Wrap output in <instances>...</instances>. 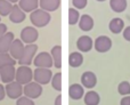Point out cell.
Returning a JSON list of instances; mask_svg holds the SVG:
<instances>
[{
	"label": "cell",
	"mask_w": 130,
	"mask_h": 105,
	"mask_svg": "<svg viewBox=\"0 0 130 105\" xmlns=\"http://www.w3.org/2000/svg\"><path fill=\"white\" fill-rule=\"evenodd\" d=\"M50 20H52V16L50 13L43 10L41 8L36 9L34 11H32L30 14V21L33 24L34 27H43L46 25L49 24Z\"/></svg>",
	"instance_id": "cell-1"
},
{
	"label": "cell",
	"mask_w": 130,
	"mask_h": 105,
	"mask_svg": "<svg viewBox=\"0 0 130 105\" xmlns=\"http://www.w3.org/2000/svg\"><path fill=\"white\" fill-rule=\"evenodd\" d=\"M15 81L18 82L20 85L25 86L33 81V70L30 66H24V65H20L16 69V76Z\"/></svg>",
	"instance_id": "cell-2"
},
{
	"label": "cell",
	"mask_w": 130,
	"mask_h": 105,
	"mask_svg": "<svg viewBox=\"0 0 130 105\" xmlns=\"http://www.w3.org/2000/svg\"><path fill=\"white\" fill-rule=\"evenodd\" d=\"M37 54H38V46L36 43L26 45L24 47V52L22 54V57L17 61L18 64L24 65V66H30L33 63V59Z\"/></svg>",
	"instance_id": "cell-3"
},
{
	"label": "cell",
	"mask_w": 130,
	"mask_h": 105,
	"mask_svg": "<svg viewBox=\"0 0 130 105\" xmlns=\"http://www.w3.org/2000/svg\"><path fill=\"white\" fill-rule=\"evenodd\" d=\"M33 65L36 67H38V69H50L52 66H54L50 53L48 52L38 53L33 59Z\"/></svg>",
	"instance_id": "cell-4"
},
{
	"label": "cell",
	"mask_w": 130,
	"mask_h": 105,
	"mask_svg": "<svg viewBox=\"0 0 130 105\" xmlns=\"http://www.w3.org/2000/svg\"><path fill=\"white\" fill-rule=\"evenodd\" d=\"M39 38V32L34 26H25L21 31V41L24 45H32Z\"/></svg>",
	"instance_id": "cell-5"
},
{
	"label": "cell",
	"mask_w": 130,
	"mask_h": 105,
	"mask_svg": "<svg viewBox=\"0 0 130 105\" xmlns=\"http://www.w3.org/2000/svg\"><path fill=\"white\" fill-rule=\"evenodd\" d=\"M53 72L50 69H38L36 67V70L33 71V81L38 82L39 85H47L52 81L53 78Z\"/></svg>",
	"instance_id": "cell-6"
},
{
	"label": "cell",
	"mask_w": 130,
	"mask_h": 105,
	"mask_svg": "<svg viewBox=\"0 0 130 105\" xmlns=\"http://www.w3.org/2000/svg\"><path fill=\"white\" fill-rule=\"evenodd\" d=\"M42 94V86L39 85L36 81H31L30 83L23 87V95L31 99L39 98Z\"/></svg>",
	"instance_id": "cell-7"
},
{
	"label": "cell",
	"mask_w": 130,
	"mask_h": 105,
	"mask_svg": "<svg viewBox=\"0 0 130 105\" xmlns=\"http://www.w3.org/2000/svg\"><path fill=\"white\" fill-rule=\"evenodd\" d=\"M112 40L107 36H99L94 41V48L98 53H107L112 48Z\"/></svg>",
	"instance_id": "cell-8"
},
{
	"label": "cell",
	"mask_w": 130,
	"mask_h": 105,
	"mask_svg": "<svg viewBox=\"0 0 130 105\" xmlns=\"http://www.w3.org/2000/svg\"><path fill=\"white\" fill-rule=\"evenodd\" d=\"M5 89H6V96H8L10 99H18L21 96H23V86L16 81L7 83L5 86Z\"/></svg>",
	"instance_id": "cell-9"
},
{
	"label": "cell",
	"mask_w": 130,
	"mask_h": 105,
	"mask_svg": "<svg viewBox=\"0 0 130 105\" xmlns=\"http://www.w3.org/2000/svg\"><path fill=\"white\" fill-rule=\"evenodd\" d=\"M15 76H16V67L15 66H5L0 69V79L4 83H10L15 81Z\"/></svg>",
	"instance_id": "cell-10"
},
{
	"label": "cell",
	"mask_w": 130,
	"mask_h": 105,
	"mask_svg": "<svg viewBox=\"0 0 130 105\" xmlns=\"http://www.w3.org/2000/svg\"><path fill=\"white\" fill-rule=\"evenodd\" d=\"M81 85L83 86V88H88L91 90L94 87H96L97 85V77L94 72L91 71H86L81 76Z\"/></svg>",
	"instance_id": "cell-11"
},
{
	"label": "cell",
	"mask_w": 130,
	"mask_h": 105,
	"mask_svg": "<svg viewBox=\"0 0 130 105\" xmlns=\"http://www.w3.org/2000/svg\"><path fill=\"white\" fill-rule=\"evenodd\" d=\"M94 47V41L89 36H81L76 40V48L80 53H88Z\"/></svg>",
	"instance_id": "cell-12"
},
{
	"label": "cell",
	"mask_w": 130,
	"mask_h": 105,
	"mask_svg": "<svg viewBox=\"0 0 130 105\" xmlns=\"http://www.w3.org/2000/svg\"><path fill=\"white\" fill-rule=\"evenodd\" d=\"M24 47H25V45L21 41V39H15V40L13 41V43H11L8 53L14 59L18 61L22 57V54L24 52Z\"/></svg>",
	"instance_id": "cell-13"
},
{
	"label": "cell",
	"mask_w": 130,
	"mask_h": 105,
	"mask_svg": "<svg viewBox=\"0 0 130 105\" xmlns=\"http://www.w3.org/2000/svg\"><path fill=\"white\" fill-rule=\"evenodd\" d=\"M26 18V15L25 13L20 8L17 4L13 5V8H11V11L9 14V21L11 23H15V24H20V23L24 22V20Z\"/></svg>",
	"instance_id": "cell-14"
},
{
	"label": "cell",
	"mask_w": 130,
	"mask_h": 105,
	"mask_svg": "<svg viewBox=\"0 0 130 105\" xmlns=\"http://www.w3.org/2000/svg\"><path fill=\"white\" fill-rule=\"evenodd\" d=\"M85 94V88L81 83H73L69 87V96L71 99L79 101V99L83 98Z\"/></svg>",
	"instance_id": "cell-15"
},
{
	"label": "cell",
	"mask_w": 130,
	"mask_h": 105,
	"mask_svg": "<svg viewBox=\"0 0 130 105\" xmlns=\"http://www.w3.org/2000/svg\"><path fill=\"white\" fill-rule=\"evenodd\" d=\"M15 40V36H14L13 32H7L1 39H0V54H5L9 52V48H10L13 41Z\"/></svg>",
	"instance_id": "cell-16"
},
{
	"label": "cell",
	"mask_w": 130,
	"mask_h": 105,
	"mask_svg": "<svg viewBox=\"0 0 130 105\" xmlns=\"http://www.w3.org/2000/svg\"><path fill=\"white\" fill-rule=\"evenodd\" d=\"M79 27H80L81 31H90L92 30L95 25V22H94V18L91 17L90 15L88 14H85V15L80 16V20H79Z\"/></svg>",
	"instance_id": "cell-17"
},
{
	"label": "cell",
	"mask_w": 130,
	"mask_h": 105,
	"mask_svg": "<svg viewBox=\"0 0 130 105\" xmlns=\"http://www.w3.org/2000/svg\"><path fill=\"white\" fill-rule=\"evenodd\" d=\"M18 6L24 13H30L34 11L39 7V0H20Z\"/></svg>",
	"instance_id": "cell-18"
},
{
	"label": "cell",
	"mask_w": 130,
	"mask_h": 105,
	"mask_svg": "<svg viewBox=\"0 0 130 105\" xmlns=\"http://www.w3.org/2000/svg\"><path fill=\"white\" fill-rule=\"evenodd\" d=\"M108 30L114 34L121 33L124 30V21L120 17H114L108 23Z\"/></svg>",
	"instance_id": "cell-19"
},
{
	"label": "cell",
	"mask_w": 130,
	"mask_h": 105,
	"mask_svg": "<svg viewBox=\"0 0 130 105\" xmlns=\"http://www.w3.org/2000/svg\"><path fill=\"white\" fill-rule=\"evenodd\" d=\"M61 6V0H39V7L46 11H55Z\"/></svg>",
	"instance_id": "cell-20"
},
{
	"label": "cell",
	"mask_w": 130,
	"mask_h": 105,
	"mask_svg": "<svg viewBox=\"0 0 130 105\" xmlns=\"http://www.w3.org/2000/svg\"><path fill=\"white\" fill-rule=\"evenodd\" d=\"M50 55H52L54 66L56 69H61L62 67V46H59V45L54 46L52 48Z\"/></svg>",
	"instance_id": "cell-21"
},
{
	"label": "cell",
	"mask_w": 130,
	"mask_h": 105,
	"mask_svg": "<svg viewBox=\"0 0 130 105\" xmlns=\"http://www.w3.org/2000/svg\"><path fill=\"white\" fill-rule=\"evenodd\" d=\"M83 102L86 105H98L101 102V96L95 90H89L83 96Z\"/></svg>",
	"instance_id": "cell-22"
},
{
	"label": "cell",
	"mask_w": 130,
	"mask_h": 105,
	"mask_svg": "<svg viewBox=\"0 0 130 105\" xmlns=\"http://www.w3.org/2000/svg\"><path fill=\"white\" fill-rule=\"evenodd\" d=\"M83 63V55L80 52H73L69 55V64L71 67H80Z\"/></svg>",
	"instance_id": "cell-23"
},
{
	"label": "cell",
	"mask_w": 130,
	"mask_h": 105,
	"mask_svg": "<svg viewBox=\"0 0 130 105\" xmlns=\"http://www.w3.org/2000/svg\"><path fill=\"white\" fill-rule=\"evenodd\" d=\"M127 0H110V7L115 13H123L127 9Z\"/></svg>",
	"instance_id": "cell-24"
},
{
	"label": "cell",
	"mask_w": 130,
	"mask_h": 105,
	"mask_svg": "<svg viewBox=\"0 0 130 105\" xmlns=\"http://www.w3.org/2000/svg\"><path fill=\"white\" fill-rule=\"evenodd\" d=\"M16 62H17V61L14 59V58L9 55V53L0 54V69H1V67H5V66H9V65L15 66Z\"/></svg>",
	"instance_id": "cell-25"
},
{
	"label": "cell",
	"mask_w": 130,
	"mask_h": 105,
	"mask_svg": "<svg viewBox=\"0 0 130 105\" xmlns=\"http://www.w3.org/2000/svg\"><path fill=\"white\" fill-rule=\"evenodd\" d=\"M50 83H52V87L54 88L56 92H62V73L61 72H57L56 74H54L52 78V81H50Z\"/></svg>",
	"instance_id": "cell-26"
},
{
	"label": "cell",
	"mask_w": 130,
	"mask_h": 105,
	"mask_svg": "<svg viewBox=\"0 0 130 105\" xmlns=\"http://www.w3.org/2000/svg\"><path fill=\"white\" fill-rule=\"evenodd\" d=\"M13 8V4L7 0H0V16H9Z\"/></svg>",
	"instance_id": "cell-27"
},
{
	"label": "cell",
	"mask_w": 130,
	"mask_h": 105,
	"mask_svg": "<svg viewBox=\"0 0 130 105\" xmlns=\"http://www.w3.org/2000/svg\"><path fill=\"white\" fill-rule=\"evenodd\" d=\"M79 20H80V14H79L78 9L71 7V8L69 9V24L70 25L78 24Z\"/></svg>",
	"instance_id": "cell-28"
},
{
	"label": "cell",
	"mask_w": 130,
	"mask_h": 105,
	"mask_svg": "<svg viewBox=\"0 0 130 105\" xmlns=\"http://www.w3.org/2000/svg\"><path fill=\"white\" fill-rule=\"evenodd\" d=\"M118 93L122 96H129L130 95V82L129 81H121L118 85Z\"/></svg>",
	"instance_id": "cell-29"
},
{
	"label": "cell",
	"mask_w": 130,
	"mask_h": 105,
	"mask_svg": "<svg viewBox=\"0 0 130 105\" xmlns=\"http://www.w3.org/2000/svg\"><path fill=\"white\" fill-rule=\"evenodd\" d=\"M16 105H36L33 102V99L29 98L26 96H21L18 99H16Z\"/></svg>",
	"instance_id": "cell-30"
},
{
	"label": "cell",
	"mask_w": 130,
	"mask_h": 105,
	"mask_svg": "<svg viewBox=\"0 0 130 105\" xmlns=\"http://www.w3.org/2000/svg\"><path fill=\"white\" fill-rule=\"evenodd\" d=\"M87 4H88V0H72L73 8H75V9H83V8H86Z\"/></svg>",
	"instance_id": "cell-31"
},
{
	"label": "cell",
	"mask_w": 130,
	"mask_h": 105,
	"mask_svg": "<svg viewBox=\"0 0 130 105\" xmlns=\"http://www.w3.org/2000/svg\"><path fill=\"white\" fill-rule=\"evenodd\" d=\"M122 36L127 41H130V25L127 27H124V30L122 31Z\"/></svg>",
	"instance_id": "cell-32"
},
{
	"label": "cell",
	"mask_w": 130,
	"mask_h": 105,
	"mask_svg": "<svg viewBox=\"0 0 130 105\" xmlns=\"http://www.w3.org/2000/svg\"><path fill=\"white\" fill-rule=\"evenodd\" d=\"M7 30H8V29H7V25L5 24V23H0V39H1L2 37H4L5 34L8 32Z\"/></svg>",
	"instance_id": "cell-33"
},
{
	"label": "cell",
	"mask_w": 130,
	"mask_h": 105,
	"mask_svg": "<svg viewBox=\"0 0 130 105\" xmlns=\"http://www.w3.org/2000/svg\"><path fill=\"white\" fill-rule=\"evenodd\" d=\"M120 105H130V95L122 97L121 101H120Z\"/></svg>",
	"instance_id": "cell-34"
},
{
	"label": "cell",
	"mask_w": 130,
	"mask_h": 105,
	"mask_svg": "<svg viewBox=\"0 0 130 105\" xmlns=\"http://www.w3.org/2000/svg\"><path fill=\"white\" fill-rule=\"evenodd\" d=\"M5 97H6V89H5L4 85L0 83V101H2Z\"/></svg>",
	"instance_id": "cell-35"
},
{
	"label": "cell",
	"mask_w": 130,
	"mask_h": 105,
	"mask_svg": "<svg viewBox=\"0 0 130 105\" xmlns=\"http://www.w3.org/2000/svg\"><path fill=\"white\" fill-rule=\"evenodd\" d=\"M54 105H63V103H62V95L59 94L58 96L55 98V103H54Z\"/></svg>",
	"instance_id": "cell-36"
},
{
	"label": "cell",
	"mask_w": 130,
	"mask_h": 105,
	"mask_svg": "<svg viewBox=\"0 0 130 105\" xmlns=\"http://www.w3.org/2000/svg\"><path fill=\"white\" fill-rule=\"evenodd\" d=\"M7 1H9V2H10V4L15 5V4H16V2H18V1H20V0H7Z\"/></svg>",
	"instance_id": "cell-37"
},
{
	"label": "cell",
	"mask_w": 130,
	"mask_h": 105,
	"mask_svg": "<svg viewBox=\"0 0 130 105\" xmlns=\"http://www.w3.org/2000/svg\"><path fill=\"white\" fill-rule=\"evenodd\" d=\"M96 1H99V2H103V1H105V0H96Z\"/></svg>",
	"instance_id": "cell-38"
},
{
	"label": "cell",
	"mask_w": 130,
	"mask_h": 105,
	"mask_svg": "<svg viewBox=\"0 0 130 105\" xmlns=\"http://www.w3.org/2000/svg\"><path fill=\"white\" fill-rule=\"evenodd\" d=\"M0 23H1V16H0Z\"/></svg>",
	"instance_id": "cell-39"
},
{
	"label": "cell",
	"mask_w": 130,
	"mask_h": 105,
	"mask_svg": "<svg viewBox=\"0 0 130 105\" xmlns=\"http://www.w3.org/2000/svg\"><path fill=\"white\" fill-rule=\"evenodd\" d=\"M0 81H1V79H0Z\"/></svg>",
	"instance_id": "cell-40"
}]
</instances>
